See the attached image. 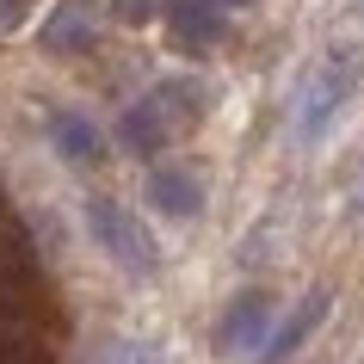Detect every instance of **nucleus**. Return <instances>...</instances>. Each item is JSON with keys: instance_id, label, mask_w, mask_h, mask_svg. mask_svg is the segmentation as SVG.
Wrapping results in <instances>:
<instances>
[{"instance_id": "obj_1", "label": "nucleus", "mask_w": 364, "mask_h": 364, "mask_svg": "<svg viewBox=\"0 0 364 364\" xmlns=\"http://www.w3.org/2000/svg\"><path fill=\"white\" fill-rule=\"evenodd\" d=\"M210 105V87L192 75H179V80H161L154 93H142L136 105H124V117H117V142L130 154H161L173 142V136L186 130V117H198Z\"/></svg>"}, {"instance_id": "obj_10", "label": "nucleus", "mask_w": 364, "mask_h": 364, "mask_svg": "<svg viewBox=\"0 0 364 364\" xmlns=\"http://www.w3.org/2000/svg\"><path fill=\"white\" fill-rule=\"evenodd\" d=\"M167 6H173V0H112V13L124 25H149V19H161Z\"/></svg>"}, {"instance_id": "obj_2", "label": "nucleus", "mask_w": 364, "mask_h": 364, "mask_svg": "<svg viewBox=\"0 0 364 364\" xmlns=\"http://www.w3.org/2000/svg\"><path fill=\"white\" fill-rule=\"evenodd\" d=\"M352 87H358V56H352V50L321 56V62L303 75V87H296V136L315 142V136L333 124V112L352 99Z\"/></svg>"}, {"instance_id": "obj_9", "label": "nucleus", "mask_w": 364, "mask_h": 364, "mask_svg": "<svg viewBox=\"0 0 364 364\" xmlns=\"http://www.w3.org/2000/svg\"><path fill=\"white\" fill-rule=\"evenodd\" d=\"M43 136H50L56 154H68V161H80V167H93L99 154H105V136L93 130V117H80V112H56L50 124H43Z\"/></svg>"}, {"instance_id": "obj_6", "label": "nucleus", "mask_w": 364, "mask_h": 364, "mask_svg": "<svg viewBox=\"0 0 364 364\" xmlns=\"http://www.w3.org/2000/svg\"><path fill=\"white\" fill-rule=\"evenodd\" d=\"M229 6H216V0H173L167 6V31L173 43L186 50V56H204V50H216V43L229 38V19H223Z\"/></svg>"}, {"instance_id": "obj_11", "label": "nucleus", "mask_w": 364, "mask_h": 364, "mask_svg": "<svg viewBox=\"0 0 364 364\" xmlns=\"http://www.w3.org/2000/svg\"><path fill=\"white\" fill-rule=\"evenodd\" d=\"M154 352L149 346H136V340H105V352H99V364H149Z\"/></svg>"}, {"instance_id": "obj_13", "label": "nucleus", "mask_w": 364, "mask_h": 364, "mask_svg": "<svg viewBox=\"0 0 364 364\" xmlns=\"http://www.w3.org/2000/svg\"><path fill=\"white\" fill-rule=\"evenodd\" d=\"M216 6H253V0H216Z\"/></svg>"}, {"instance_id": "obj_4", "label": "nucleus", "mask_w": 364, "mask_h": 364, "mask_svg": "<svg viewBox=\"0 0 364 364\" xmlns=\"http://www.w3.org/2000/svg\"><path fill=\"white\" fill-rule=\"evenodd\" d=\"M272 290H241L229 309H223V321H216V352L223 358H259L272 346Z\"/></svg>"}, {"instance_id": "obj_3", "label": "nucleus", "mask_w": 364, "mask_h": 364, "mask_svg": "<svg viewBox=\"0 0 364 364\" xmlns=\"http://www.w3.org/2000/svg\"><path fill=\"white\" fill-rule=\"evenodd\" d=\"M87 229H93V241L112 253L130 278H149V272L161 266V253H154L149 229H142V216H130L117 198H93V204H87Z\"/></svg>"}, {"instance_id": "obj_5", "label": "nucleus", "mask_w": 364, "mask_h": 364, "mask_svg": "<svg viewBox=\"0 0 364 364\" xmlns=\"http://www.w3.org/2000/svg\"><path fill=\"white\" fill-rule=\"evenodd\" d=\"M142 198H149L154 216H173V223H192L198 210H204V179H198L192 167H149V179H142Z\"/></svg>"}, {"instance_id": "obj_12", "label": "nucleus", "mask_w": 364, "mask_h": 364, "mask_svg": "<svg viewBox=\"0 0 364 364\" xmlns=\"http://www.w3.org/2000/svg\"><path fill=\"white\" fill-rule=\"evenodd\" d=\"M13 19H19V0H0V31H13Z\"/></svg>"}, {"instance_id": "obj_7", "label": "nucleus", "mask_w": 364, "mask_h": 364, "mask_svg": "<svg viewBox=\"0 0 364 364\" xmlns=\"http://www.w3.org/2000/svg\"><path fill=\"white\" fill-rule=\"evenodd\" d=\"M93 31H99V0H56L43 31H38V43L50 56H75V50L93 43Z\"/></svg>"}, {"instance_id": "obj_8", "label": "nucleus", "mask_w": 364, "mask_h": 364, "mask_svg": "<svg viewBox=\"0 0 364 364\" xmlns=\"http://www.w3.org/2000/svg\"><path fill=\"white\" fill-rule=\"evenodd\" d=\"M327 303H333V296H327V290H309L303 303H296V309H290V315H284V321H278V333H272V346H266V352H259V364H284L290 352H296V346H303L309 333H315V327H321Z\"/></svg>"}]
</instances>
